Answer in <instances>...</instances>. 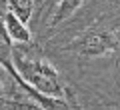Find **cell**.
I'll return each instance as SVG.
<instances>
[{
	"mask_svg": "<svg viewBox=\"0 0 120 110\" xmlns=\"http://www.w3.org/2000/svg\"><path fill=\"white\" fill-rule=\"evenodd\" d=\"M0 66H4L6 70L14 66L12 64V40H10L8 32L4 28V22L0 18Z\"/></svg>",
	"mask_w": 120,
	"mask_h": 110,
	"instance_id": "obj_5",
	"label": "cell"
},
{
	"mask_svg": "<svg viewBox=\"0 0 120 110\" xmlns=\"http://www.w3.org/2000/svg\"><path fill=\"white\" fill-rule=\"evenodd\" d=\"M82 2H84V0H60L58 6H56L54 16H52L50 26H56V24H60V22L68 20V18L72 16V14L76 12L80 6H82Z\"/></svg>",
	"mask_w": 120,
	"mask_h": 110,
	"instance_id": "obj_4",
	"label": "cell"
},
{
	"mask_svg": "<svg viewBox=\"0 0 120 110\" xmlns=\"http://www.w3.org/2000/svg\"><path fill=\"white\" fill-rule=\"evenodd\" d=\"M2 22H4V28H6V32H8V36H10V40H12V42H20V44L30 42L32 34H30L26 22H22L18 16H14L10 10L4 14Z\"/></svg>",
	"mask_w": 120,
	"mask_h": 110,
	"instance_id": "obj_3",
	"label": "cell"
},
{
	"mask_svg": "<svg viewBox=\"0 0 120 110\" xmlns=\"http://www.w3.org/2000/svg\"><path fill=\"white\" fill-rule=\"evenodd\" d=\"M12 64L18 72V82L38 98L62 100L64 88L58 80V72L48 60H30L12 52Z\"/></svg>",
	"mask_w": 120,
	"mask_h": 110,
	"instance_id": "obj_1",
	"label": "cell"
},
{
	"mask_svg": "<svg viewBox=\"0 0 120 110\" xmlns=\"http://www.w3.org/2000/svg\"><path fill=\"white\" fill-rule=\"evenodd\" d=\"M118 46V38L116 34L108 32V30H94V32L84 34L78 42V50L84 56H108L116 50Z\"/></svg>",
	"mask_w": 120,
	"mask_h": 110,
	"instance_id": "obj_2",
	"label": "cell"
},
{
	"mask_svg": "<svg viewBox=\"0 0 120 110\" xmlns=\"http://www.w3.org/2000/svg\"><path fill=\"white\" fill-rule=\"evenodd\" d=\"M8 10L22 22H28L34 10V2L32 0H8Z\"/></svg>",
	"mask_w": 120,
	"mask_h": 110,
	"instance_id": "obj_6",
	"label": "cell"
}]
</instances>
